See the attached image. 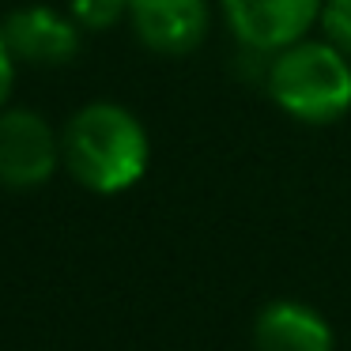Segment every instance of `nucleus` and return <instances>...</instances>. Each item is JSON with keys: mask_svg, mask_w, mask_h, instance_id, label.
Segmentation results:
<instances>
[{"mask_svg": "<svg viewBox=\"0 0 351 351\" xmlns=\"http://www.w3.org/2000/svg\"><path fill=\"white\" fill-rule=\"evenodd\" d=\"M61 162L84 189L117 197L147 174L152 140L129 106L95 99L80 106L61 129Z\"/></svg>", "mask_w": 351, "mask_h": 351, "instance_id": "obj_1", "label": "nucleus"}, {"mask_svg": "<svg viewBox=\"0 0 351 351\" xmlns=\"http://www.w3.org/2000/svg\"><path fill=\"white\" fill-rule=\"evenodd\" d=\"M61 162V132L34 110H0V185L38 189Z\"/></svg>", "mask_w": 351, "mask_h": 351, "instance_id": "obj_4", "label": "nucleus"}, {"mask_svg": "<svg viewBox=\"0 0 351 351\" xmlns=\"http://www.w3.org/2000/svg\"><path fill=\"white\" fill-rule=\"evenodd\" d=\"M69 16L80 31H110L121 19H129V0H69Z\"/></svg>", "mask_w": 351, "mask_h": 351, "instance_id": "obj_8", "label": "nucleus"}, {"mask_svg": "<svg viewBox=\"0 0 351 351\" xmlns=\"http://www.w3.org/2000/svg\"><path fill=\"white\" fill-rule=\"evenodd\" d=\"M16 64H19V57L12 53L8 38H4V31H0V110H8L12 87H16Z\"/></svg>", "mask_w": 351, "mask_h": 351, "instance_id": "obj_10", "label": "nucleus"}, {"mask_svg": "<svg viewBox=\"0 0 351 351\" xmlns=\"http://www.w3.org/2000/svg\"><path fill=\"white\" fill-rule=\"evenodd\" d=\"M321 38L332 42L351 61V0H321Z\"/></svg>", "mask_w": 351, "mask_h": 351, "instance_id": "obj_9", "label": "nucleus"}, {"mask_svg": "<svg viewBox=\"0 0 351 351\" xmlns=\"http://www.w3.org/2000/svg\"><path fill=\"white\" fill-rule=\"evenodd\" d=\"M265 91L298 125H336L351 114V61L325 38H302L265 64Z\"/></svg>", "mask_w": 351, "mask_h": 351, "instance_id": "obj_2", "label": "nucleus"}, {"mask_svg": "<svg viewBox=\"0 0 351 351\" xmlns=\"http://www.w3.org/2000/svg\"><path fill=\"white\" fill-rule=\"evenodd\" d=\"M129 27L159 57H185L212 31V0H129Z\"/></svg>", "mask_w": 351, "mask_h": 351, "instance_id": "obj_5", "label": "nucleus"}, {"mask_svg": "<svg viewBox=\"0 0 351 351\" xmlns=\"http://www.w3.org/2000/svg\"><path fill=\"white\" fill-rule=\"evenodd\" d=\"M219 12L245 53L272 57L310 38L321 19V0H219Z\"/></svg>", "mask_w": 351, "mask_h": 351, "instance_id": "obj_3", "label": "nucleus"}, {"mask_svg": "<svg viewBox=\"0 0 351 351\" xmlns=\"http://www.w3.org/2000/svg\"><path fill=\"white\" fill-rule=\"evenodd\" d=\"M12 53L27 64H69L80 53V23L49 4H27L4 19Z\"/></svg>", "mask_w": 351, "mask_h": 351, "instance_id": "obj_6", "label": "nucleus"}, {"mask_svg": "<svg viewBox=\"0 0 351 351\" xmlns=\"http://www.w3.org/2000/svg\"><path fill=\"white\" fill-rule=\"evenodd\" d=\"M253 343L257 351H332V328L317 310L280 298L261 310Z\"/></svg>", "mask_w": 351, "mask_h": 351, "instance_id": "obj_7", "label": "nucleus"}]
</instances>
